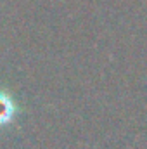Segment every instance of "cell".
I'll return each mask as SVG.
<instances>
[{
	"label": "cell",
	"mask_w": 147,
	"mask_h": 149,
	"mask_svg": "<svg viewBox=\"0 0 147 149\" xmlns=\"http://www.w3.org/2000/svg\"><path fill=\"white\" fill-rule=\"evenodd\" d=\"M14 113H16V108H14L12 99L9 95H5V94L0 92V127L7 125L12 120Z\"/></svg>",
	"instance_id": "cell-1"
}]
</instances>
